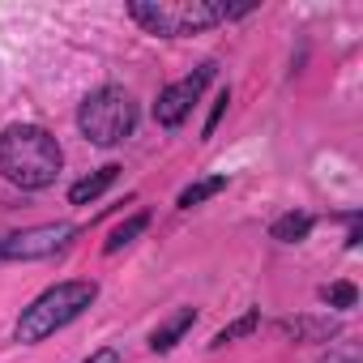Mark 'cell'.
I'll return each instance as SVG.
<instances>
[{"instance_id": "cell-1", "label": "cell", "mask_w": 363, "mask_h": 363, "mask_svg": "<svg viewBox=\"0 0 363 363\" xmlns=\"http://www.w3.org/2000/svg\"><path fill=\"white\" fill-rule=\"evenodd\" d=\"M65 167L60 141L39 124H9L0 133V175L18 189H48Z\"/></svg>"}, {"instance_id": "cell-2", "label": "cell", "mask_w": 363, "mask_h": 363, "mask_svg": "<svg viewBox=\"0 0 363 363\" xmlns=\"http://www.w3.org/2000/svg\"><path fill=\"white\" fill-rule=\"evenodd\" d=\"M240 13L248 9H227V5H210V0H133L128 5V18L162 39H184V35L210 30Z\"/></svg>"}, {"instance_id": "cell-3", "label": "cell", "mask_w": 363, "mask_h": 363, "mask_svg": "<svg viewBox=\"0 0 363 363\" xmlns=\"http://www.w3.org/2000/svg\"><path fill=\"white\" fill-rule=\"evenodd\" d=\"M94 299H99V286L94 282H82V278L48 286L30 308H22L18 342H43V337H52L56 329H65L69 320H77Z\"/></svg>"}, {"instance_id": "cell-4", "label": "cell", "mask_w": 363, "mask_h": 363, "mask_svg": "<svg viewBox=\"0 0 363 363\" xmlns=\"http://www.w3.org/2000/svg\"><path fill=\"white\" fill-rule=\"evenodd\" d=\"M77 128L94 145H120L137 128V103H133V94L120 90V86H103L94 94H86V103L77 107Z\"/></svg>"}, {"instance_id": "cell-5", "label": "cell", "mask_w": 363, "mask_h": 363, "mask_svg": "<svg viewBox=\"0 0 363 363\" xmlns=\"http://www.w3.org/2000/svg\"><path fill=\"white\" fill-rule=\"evenodd\" d=\"M73 235H77L73 223H43V227L0 235V261H43L52 252H60Z\"/></svg>"}, {"instance_id": "cell-6", "label": "cell", "mask_w": 363, "mask_h": 363, "mask_svg": "<svg viewBox=\"0 0 363 363\" xmlns=\"http://www.w3.org/2000/svg\"><path fill=\"white\" fill-rule=\"evenodd\" d=\"M214 82V60H206L201 69H193L189 77H179V82H171L162 94H158V103H154V120L162 124V128H179L189 120V111H193V103L201 99V90Z\"/></svg>"}, {"instance_id": "cell-7", "label": "cell", "mask_w": 363, "mask_h": 363, "mask_svg": "<svg viewBox=\"0 0 363 363\" xmlns=\"http://www.w3.org/2000/svg\"><path fill=\"white\" fill-rule=\"evenodd\" d=\"M193 320H197V312H193V308H179L175 316H167V320L150 333V350H154V354H167L179 337H184V333L193 329Z\"/></svg>"}, {"instance_id": "cell-8", "label": "cell", "mask_w": 363, "mask_h": 363, "mask_svg": "<svg viewBox=\"0 0 363 363\" xmlns=\"http://www.w3.org/2000/svg\"><path fill=\"white\" fill-rule=\"evenodd\" d=\"M116 175H120V167L111 162V167H103V171H94V175H86V179H77V184L69 189V201H73V206H86V201L103 197V193L116 184Z\"/></svg>"}, {"instance_id": "cell-9", "label": "cell", "mask_w": 363, "mask_h": 363, "mask_svg": "<svg viewBox=\"0 0 363 363\" xmlns=\"http://www.w3.org/2000/svg\"><path fill=\"white\" fill-rule=\"evenodd\" d=\"M316 227V218L312 214H282L274 227H269V235L274 240H282V244H299V240H308V231Z\"/></svg>"}, {"instance_id": "cell-10", "label": "cell", "mask_w": 363, "mask_h": 363, "mask_svg": "<svg viewBox=\"0 0 363 363\" xmlns=\"http://www.w3.org/2000/svg\"><path fill=\"white\" fill-rule=\"evenodd\" d=\"M227 189V175H210V179H197V184H189L184 193H179V210H193V206H201V201H210V197H218Z\"/></svg>"}, {"instance_id": "cell-11", "label": "cell", "mask_w": 363, "mask_h": 363, "mask_svg": "<svg viewBox=\"0 0 363 363\" xmlns=\"http://www.w3.org/2000/svg\"><path fill=\"white\" fill-rule=\"evenodd\" d=\"M282 333H295V337H308V342H329L337 333L333 320H312V316H299V320H282Z\"/></svg>"}, {"instance_id": "cell-12", "label": "cell", "mask_w": 363, "mask_h": 363, "mask_svg": "<svg viewBox=\"0 0 363 363\" xmlns=\"http://www.w3.org/2000/svg\"><path fill=\"white\" fill-rule=\"evenodd\" d=\"M145 227H150V214L141 210V214H133L128 223H120V227H116V231L107 235V244H103V252H107V257H111V252H120V248H124V244H133V240H137V235H141Z\"/></svg>"}, {"instance_id": "cell-13", "label": "cell", "mask_w": 363, "mask_h": 363, "mask_svg": "<svg viewBox=\"0 0 363 363\" xmlns=\"http://www.w3.org/2000/svg\"><path fill=\"white\" fill-rule=\"evenodd\" d=\"M257 325H261V312L252 308V312H244V316H240L235 325H227V329H218V333H214V346H227V342H235V337H244V333H252Z\"/></svg>"}, {"instance_id": "cell-14", "label": "cell", "mask_w": 363, "mask_h": 363, "mask_svg": "<svg viewBox=\"0 0 363 363\" xmlns=\"http://www.w3.org/2000/svg\"><path fill=\"white\" fill-rule=\"evenodd\" d=\"M320 299L329 308H354V286L350 282H333V286H320Z\"/></svg>"}, {"instance_id": "cell-15", "label": "cell", "mask_w": 363, "mask_h": 363, "mask_svg": "<svg viewBox=\"0 0 363 363\" xmlns=\"http://www.w3.org/2000/svg\"><path fill=\"white\" fill-rule=\"evenodd\" d=\"M227 103H231V90H218V99H214V111H210V120H206V137H210V133H214V124L223 120Z\"/></svg>"}, {"instance_id": "cell-16", "label": "cell", "mask_w": 363, "mask_h": 363, "mask_svg": "<svg viewBox=\"0 0 363 363\" xmlns=\"http://www.w3.org/2000/svg\"><path fill=\"white\" fill-rule=\"evenodd\" d=\"M86 363H120V354H116V350H94Z\"/></svg>"}]
</instances>
